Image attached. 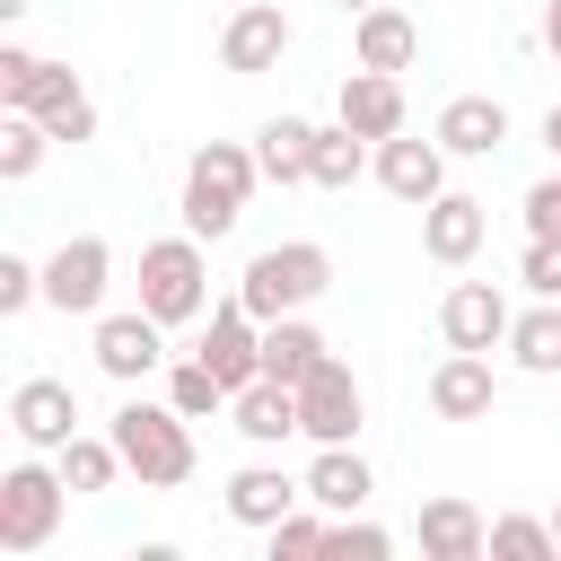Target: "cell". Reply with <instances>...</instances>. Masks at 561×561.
I'll use <instances>...</instances> for the list:
<instances>
[{
	"label": "cell",
	"instance_id": "cell-16",
	"mask_svg": "<svg viewBox=\"0 0 561 561\" xmlns=\"http://www.w3.org/2000/svg\"><path fill=\"white\" fill-rule=\"evenodd\" d=\"M491 403H500L491 351H447V359L430 368V412H438V421H482Z\"/></svg>",
	"mask_w": 561,
	"mask_h": 561
},
{
	"label": "cell",
	"instance_id": "cell-25",
	"mask_svg": "<svg viewBox=\"0 0 561 561\" xmlns=\"http://www.w3.org/2000/svg\"><path fill=\"white\" fill-rule=\"evenodd\" d=\"M368 149H377V140H359L342 114H333V123H316V167H307V184H324V193H351V184L377 167Z\"/></svg>",
	"mask_w": 561,
	"mask_h": 561
},
{
	"label": "cell",
	"instance_id": "cell-12",
	"mask_svg": "<svg viewBox=\"0 0 561 561\" xmlns=\"http://www.w3.org/2000/svg\"><path fill=\"white\" fill-rule=\"evenodd\" d=\"M377 184H386L394 202H412V210H430V202L447 193V149H438V131H430V140H412V131H394V140H377Z\"/></svg>",
	"mask_w": 561,
	"mask_h": 561
},
{
	"label": "cell",
	"instance_id": "cell-9",
	"mask_svg": "<svg viewBox=\"0 0 561 561\" xmlns=\"http://www.w3.org/2000/svg\"><path fill=\"white\" fill-rule=\"evenodd\" d=\"M289 18H280V0H245L237 18H228V35H219V70H237V79H263V70H280V53H289Z\"/></svg>",
	"mask_w": 561,
	"mask_h": 561
},
{
	"label": "cell",
	"instance_id": "cell-29",
	"mask_svg": "<svg viewBox=\"0 0 561 561\" xmlns=\"http://www.w3.org/2000/svg\"><path fill=\"white\" fill-rule=\"evenodd\" d=\"M53 465H61V482H70V491H114V482L131 473V465H123V447H114V430H105V438H88V430H79Z\"/></svg>",
	"mask_w": 561,
	"mask_h": 561
},
{
	"label": "cell",
	"instance_id": "cell-32",
	"mask_svg": "<svg viewBox=\"0 0 561 561\" xmlns=\"http://www.w3.org/2000/svg\"><path fill=\"white\" fill-rule=\"evenodd\" d=\"M491 552L500 561H552V517H491Z\"/></svg>",
	"mask_w": 561,
	"mask_h": 561
},
{
	"label": "cell",
	"instance_id": "cell-39",
	"mask_svg": "<svg viewBox=\"0 0 561 561\" xmlns=\"http://www.w3.org/2000/svg\"><path fill=\"white\" fill-rule=\"evenodd\" d=\"M543 149H552V158H561V105H552V114H543Z\"/></svg>",
	"mask_w": 561,
	"mask_h": 561
},
{
	"label": "cell",
	"instance_id": "cell-2",
	"mask_svg": "<svg viewBox=\"0 0 561 561\" xmlns=\"http://www.w3.org/2000/svg\"><path fill=\"white\" fill-rule=\"evenodd\" d=\"M105 430H114V447H123V465H131L140 491H175V482H193V421H184L175 403H140V394H123V412H114Z\"/></svg>",
	"mask_w": 561,
	"mask_h": 561
},
{
	"label": "cell",
	"instance_id": "cell-33",
	"mask_svg": "<svg viewBox=\"0 0 561 561\" xmlns=\"http://www.w3.org/2000/svg\"><path fill=\"white\" fill-rule=\"evenodd\" d=\"M324 552H342V561H386V552H394V535H386V526H368V517L351 508V517H333Z\"/></svg>",
	"mask_w": 561,
	"mask_h": 561
},
{
	"label": "cell",
	"instance_id": "cell-24",
	"mask_svg": "<svg viewBox=\"0 0 561 561\" xmlns=\"http://www.w3.org/2000/svg\"><path fill=\"white\" fill-rule=\"evenodd\" d=\"M254 158H263V184H307V167H316V123H307V114H272V123L254 131Z\"/></svg>",
	"mask_w": 561,
	"mask_h": 561
},
{
	"label": "cell",
	"instance_id": "cell-23",
	"mask_svg": "<svg viewBox=\"0 0 561 561\" xmlns=\"http://www.w3.org/2000/svg\"><path fill=\"white\" fill-rule=\"evenodd\" d=\"M228 421H237L254 447H280V438H298V386H280V377H254V386H237Z\"/></svg>",
	"mask_w": 561,
	"mask_h": 561
},
{
	"label": "cell",
	"instance_id": "cell-13",
	"mask_svg": "<svg viewBox=\"0 0 561 561\" xmlns=\"http://www.w3.org/2000/svg\"><path fill=\"white\" fill-rule=\"evenodd\" d=\"M482 237H491V202H473V193H456V184L421 210V254H430V263H447V272H456V263H473V254H482Z\"/></svg>",
	"mask_w": 561,
	"mask_h": 561
},
{
	"label": "cell",
	"instance_id": "cell-37",
	"mask_svg": "<svg viewBox=\"0 0 561 561\" xmlns=\"http://www.w3.org/2000/svg\"><path fill=\"white\" fill-rule=\"evenodd\" d=\"M526 237H561V175H543L526 193Z\"/></svg>",
	"mask_w": 561,
	"mask_h": 561
},
{
	"label": "cell",
	"instance_id": "cell-10",
	"mask_svg": "<svg viewBox=\"0 0 561 561\" xmlns=\"http://www.w3.org/2000/svg\"><path fill=\"white\" fill-rule=\"evenodd\" d=\"M508 298L491 289V280H456L447 298H438V333H447V351H508Z\"/></svg>",
	"mask_w": 561,
	"mask_h": 561
},
{
	"label": "cell",
	"instance_id": "cell-6",
	"mask_svg": "<svg viewBox=\"0 0 561 561\" xmlns=\"http://www.w3.org/2000/svg\"><path fill=\"white\" fill-rule=\"evenodd\" d=\"M359 421H368V394H359V377H351V359H316L307 377H298V438H316V447H351L359 438Z\"/></svg>",
	"mask_w": 561,
	"mask_h": 561
},
{
	"label": "cell",
	"instance_id": "cell-5",
	"mask_svg": "<svg viewBox=\"0 0 561 561\" xmlns=\"http://www.w3.org/2000/svg\"><path fill=\"white\" fill-rule=\"evenodd\" d=\"M61 508H70V482L61 465H9L0 473V552H44L61 535Z\"/></svg>",
	"mask_w": 561,
	"mask_h": 561
},
{
	"label": "cell",
	"instance_id": "cell-27",
	"mask_svg": "<svg viewBox=\"0 0 561 561\" xmlns=\"http://www.w3.org/2000/svg\"><path fill=\"white\" fill-rule=\"evenodd\" d=\"M508 359L526 377H561V298H543V307H526L508 324Z\"/></svg>",
	"mask_w": 561,
	"mask_h": 561
},
{
	"label": "cell",
	"instance_id": "cell-22",
	"mask_svg": "<svg viewBox=\"0 0 561 561\" xmlns=\"http://www.w3.org/2000/svg\"><path fill=\"white\" fill-rule=\"evenodd\" d=\"M298 500H307V482H289L280 465H237V473H228V517H237V526H263V535H272Z\"/></svg>",
	"mask_w": 561,
	"mask_h": 561
},
{
	"label": "cell",
	"instance_id": "cell-18",
	"mask_svg": "<svg viewBox=\"0 0 561 561\" xmlns=\"http://www.w3.org/2000/svg\"><path fill=\"white\" fill-rule=\"evenodd\" d=\"M351 53H359V70H394V79H403V70L421 61V26H412L394 0H377V9L351 18Z\"/></svg>",
	"mask_w": 561,
	"mask_h": 561
},
{
	"label": "cell",
	"instance_id": "cell-41",
	"mask_svg": "<svg viewBox=\"0 0 561 561\" xmlns=\"http://www.w3.org/2000/svg\"><path fill=\"white\" fill-rule=\"evenodd\" d=\"M333 9H351V18H359V9H377V0H333Z\"/></svg>",
	"mask_w": 561,
	"mask_h": 561
},
{
	"label": "cell",
	"instance_id": "cell-3",
	"mask_svg": "<svg viewBox=\"0 0 561 561\" xmlns=\"http://www.w3.org/2000/svg\"><path fill=\"white\" fill-rule=\"evenodd\" d=\"M333 289V254L316 245V237H289V245H263L245 272H237V298L263 316V324H280V316H298V307H316Z\"/></svg>",
	"mask_w": 561,
	"mask_h": 561
},
{
	"label": "cell",
	"instance_id": "cell-28",
	"mask_svg": "<svg viewBox=\"0 0 561 561\" xmlns=\"http://www.w3.org/2000/svg\"><path fill=\"white\" fill-rule=\"evenodd\" d=\"M167 403H175L184 421H219L237 394H228V377H219V368L193 351V359H175V368H167Z\"/></svg>",
	"mask_w": 561,
	"mask_h": 561
},
{
	"label": "cell",
	"instance_id": "cell-21",
	"mask_svg": "<svg viewBox=\"0 0 561 561\" xmlns=\"http://www.w3.org/2000/svg\"><path fill=\"white\" fill-rule=\"evenodd\" d=\"M298 482H307V500H316V508H333V517L368 508V491H377V473H368L359 438H351V447H316V465H307Z\"/></svg>",
	"mask_w": 561,
	"mask_h": 561
},
{
	"label": "cell",
	"instance_id": "cell-40",
	"mask_svg": "<svg viewBox=\"0 0 561 561\" xmlns=\"http://www.w3.org/2000/svg\"><path fill=\"white\" fill-rule=\"evenodd\" d=\"M26 9H35V0H0V18H26Z\"/></svg>",
	"mask_w": 561,
	"mask_h": 561
},
{
	"label": "cell",
	"instance_id": "cell-11",
	"mask_svg": "<svg viewBox=\"0 0 561 561\" xmlns=\"http://www.w3.org/2000/svg\"><path fill=\"white\" fill-rule=\"evenodd\" d=\"M412 543H421V561H482V552H491V517H482L473 500L438 491V500H421Z\"/></svg>",
	"mask_w": 561,
	"mask_h": 561
},
{
	"label": "cell",
	"instance_id": "cell-14",
	"mask_svg": "<svg viewBox=\"0 0 561 561\" xmlns=\"http://www.w3.org/2000/svg\"><path fill=\"white\" fill-rule=\"evenodd\" d=\"M158 359H167V324H158L149 307H131V316H96V368H105L114 386H140Z\"/></svg>",
	"mask_w": 561,
	"mask_h": 561
},
{
	"label": "cell",
	"instance_id": "cell-7",
	"mask_svg": "<svg viewBox=\"0 0 561 561\" xmlns=\"http://www.w3.org/2000/svg\"><path fill=\"white\" fill-rule=\"evenodd\" d=\"M105 289H114V245H105V237H61L53 263H44V307H61V316H96Z\"/></svg>",
	"mask_w": 561,
	"mask_h": 561
},
{
	"label": "cell",
	"instance_id": "cell-34",
	"mask_svg": "<svg viewBox=\"0 0 561 561\" xmlns=\"http://www.w3.org/2000/svg\"><path fill=\"white\" fill-rule=\"evenodd\" d=\"M44 298V263H26V254H0V316H26Z\"/></svg>",
	"mask_w": 561,
	"mask_h": 561
},
{
	"label": "cell",
	"instance_id": "cell-8",
	"mask_svg": "<svg viewBox=\"0 0 561 561\" xmlns=\"http://www.w3.org/2000/svg\"><path fill=\"white\" fill-rule=\"evenodd\" d=\"M9 430H18V447L61 456V447L79 438V394H70L61 377H18V386H9Z\"/></svg>",
	"mask_w": 561,
	"mask_h": 561
},
{
	"label": "cell",
	"instance_id": "cell-17",
	"mask_svg": "<svg viewBox=\"0 0 561 561\" xmlns=\"http://www.w3.org/2000/svg\"><path fill=\"white\" fill-rule=\"evenodd\" d=\"M79 96V79L61 70V61H44V53H26V44H0V105L9 114H53V105H70Z\"/></svg>",
	"mask_w": 561,
	"mask_h": 561
},
{
	"label": "cell",
	"instance_id": "cell-36",
	"mask_svg": "<svg viewBox=\"0 0 561 561\" xmlns=\"http://www.w3.org/2000/svg\"><path fill=\"white\" fill-rule=\"evenodd\" d=\"M44 131H53V140H70V149H79V140H96V96L79 88L70 105H53V114H44Z\"/></svg>",
	"mask_w": 561,
	"mask_h": 561
},
{
	"label": "cell",
	"instance_id": "cell-35",
	"mask_svg": "<svg viewBox=\"0 0 561 561\" xmlns=\"http://www.w3.org/2000/svg\"><path fill=\"white\" fill-rule=\"evenodd\" d=\"M517 280H526L535 298H561V237H526V263H517Z\"/></svg>",
	"mask_w": 561,
	"mask_h": 561
},
{
	"label": "cell",
	"instance_id": "cell-30",
	"mask_svg": "<svg viewBox=\"0 0 561 561\" xmlns=\"http://www.w3.org/2000/svg\"><path fill=\"white\" fill-rule=\"evenodd\" d=\"M44 149H53L44 114H9V123H0V184H26V175L44 167Z\"/></svg>",
	"mask_w": 561,
	"mask_h": 561
},
{
	"label": "cell",
	"instance_id": "cell-42",
	"mask_svg": "<svg viewBox=\"0 0 561 561\" xmlns=\"http://www.w3.org/2000/svg\"><path fill=\"white\" fill-rule=\"evenodd\" d=\"M552 543H561V508H552Z\"/></svg>",
	"mask_w": 561,
	"mask_h": 561
},
{
	"label": "cell",
	"instance_id": "cell-31",
	"mask_svg": "<svg viewBox=\"0 0 561 561\" xmlns=\"http://www.w3.org/2000/svg\"><path fill=\"white\" fill-rule=\"evenodd\" d=\"M324 535H333V508H289L280 526H272V561H307V552H324Z\"/></svg>",
	"mask_w": 561,
	"mask_h": 561
},
{
	"label": "cell",
	"instance_id": "cell-38",
	"mask_svg": "<svg viewBox=\"0 0 561 561\" xmlns=\"http://www.w3.org/2000/svg\"><path fill=\"white\" fill-rule=\"evenodd\" d=\"M543 44H552V61H561V0H543Z\"/></svg>",
	"mask_w": 561,
	"mask_h": 561
},
{
	"label": "cell",
	"instance_id": "cell-15",
	"mask_svg": "<svg viewBox=\"0 0 561 561\" xmlns=\"http://www.w3.org/2000/svg\"><path fill=\"white\" fill-rule=\"evenodd\" d=\"M202 359L228 377V394L237 386H254L263 377V316L245 307V298H228V307H210V333H202Z\"/></svg>",
	"mask_w": 561,
	"mask_h": 561
},
{
	"label": "cell",
	"instance_id": "cell-20",
	"mask_svg": "<svg viewBox=\"0 0 561 561\" xmlns=\"http://www.w3.org/2000/svg\"><path fill=\"white\" fill-rule=\"evenodd\" d=\"M430 131H438L447 158H491V149L508 140V105H500V96H447Z\"/></svg>",
	"mask_w": 561,
	"mask_h": 561
},
{
	"label": "cell",
	"instance_id": "cell-26",
	"mask_svg": "<svg viewBox=\"0 0 561 561\" xmlns=\"http://www.w3.org/2000/svg\"><path fill=\"white\" fill-rule=\"evenodd\" d=\"M333 342L307 324V316H280V324H263V377H280V386H298L316 359H324Z\"/></svg>",
	"mask_w": 561,
	"mask_h": 561
},
{
	"label": "cell",
	"instance_id": "cell-4",
	"mask_svg": "<svg viewBox=\"0 0 561 561\" xmlns=\"http://www.w3.org/2000/svg\"><path fill=\"white\" fill-rule=\"evenodd\" d=\"M140 307L158 324H193L210 316V263H202V237H149L140 245Z\"/></svg>",
	"mask_w": 561,
	"mask_h": 561
},
{
	"label": "cell",
	"instance_id": "cell-19",
	"mask_svg": "<svg viewBox=\"0 0 561 561\" xmlns=\"http://www.w3.org/2000/svg\"><path fill=\"white\" fill-rule=\"evenodd\" d=\"M333 114H342L359 140H394V131H403V79H394V70H351L342 96H333Z\"/></svg>",
	"mask_w": 561,
	"mask_h": 561
},
{
	"label": "cell",
	"instance_id": "cell-1",
	"mask_svg": "<svg viewBox=\"0 0 561 561\" xmlns=\"http://www.w3.org/2000/svg\"><path fill=\"white\" fill-rule=\"evenodd\" d=\"M254 184H263V158H254L245 140H202V149L184 158V228H193L202 245L228 237V228L245 219Z\"/></svg>",
	"mask_w": 561,
	"mask_h": 561
}]
</instances>
